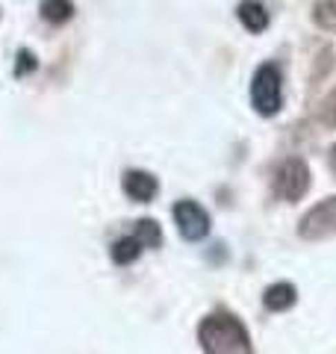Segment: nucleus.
Here are the masks:
<instances>
[{"instance_id": "12", "label": "nucleus", "mask_w": 336, "mask_h": 354, "mask_svg": "<svg viewBox=\"0 0 336 354\" xmlns=\"http://www.w3.org/2000/svg\"><path fill=\"white\" fill-rule=\"evenodd\" d=\"M312 18H316V24L336 32V0H321V3H316V9H312Z\"/></svg>"}, {"instance_id": "10", "label": "nucleus", "mask_w": 336, "mask_h": 354, "mask_svg": "<svg viewBox=\"0 0 336 354\" xmlns=\"http://www.w3.org/2000/svg\"><path fill=\"white\" fill-rule=\"evenodd\" d=\"M142 251H144V245L130 234V236H121L115 245H112V260H115L118 266H127V263H133V260H139Z\"/></svg>"}, {"instance_id": "3", "label": "nucleus", "mask_w": 336, "mask_h": 354, "mask_svg": "<svg viewBox=\"0 0 336 354\" xmlns=\"http://www.w3.org/2000/svg\"><path fill=\"white\" fill-rule=\"evenodd\" d=\"M272 189L274 195L280 198V201H301V198L307 195L310 189V169H307V162L301 160V157H289L277 165V171H274V183H272Z\"/></svg>"}, {"instance_id": "15", "label": "nucleus", "mask_w": 336, "mask_h": 354, "mask_svg": "<svg viewBox=\"0 0 336 354\" xmlns=\"http://www.w3.org/2000/svg\"><path fill=\"white\" fill-rule=\"evenodd\" d=\"M328 160H330V171L336 174V145L330 148V153H328Z\"/></svg>"}, {"instance_id": "6", "label": "nucleus", "mask_w": 336, "mask_h": 354, "mask_svg": "<svg viewBox=\"0 0 336 354\" xmlns=\"http://www.w3.org/2000/svg\"><path fill=\"white\" fill-rule=\"evenodd\" d=\"M121 186H124L127 198H133V201H139V204L153 201V195L160 192V183H156V177L148 174V171H127L124 180H121Z\"/></svg>"}, {"instance_id": "13", "label": "nucleus", "mask_w": 336, "mask_h": 354, "mask_svg": "<svg viewBox=\"0 0 336 354\" xmlns=\"http://www.w3.org/2000/svg\"><path fill=\"white\" fill-rule=\"evenodd\" d=\"M321 121L324 124H330V127H336V92L328 97V106L321 109Z\"/></svg>"}, {"instance_id": "7", "label": "nucleus", "mask_w": 336, "mask_h": 354, "mask_svg": "<svg viewBox=\"0 0 336 354\" xmlns=\"http://www.w3.org/2000/svg\"><path fill=\"white\" fill-rule=\"evenodd\" d=\"M239 21L242 27L248 32H263L268 27V12L263 3H256V0H245V3H239Z\"/></svg>"}, {"instance_id": "5", "label": "nucleus", "mask_w": 336, "mask_h": 354, "mask_svg": "<svg viewBox=\"0 0 336 354\" xmlns=\"http://www.w3.org/2000/svg\"><path fill=\"white\" fill-rule=\"evenodd\" d=\"M174 221H177V230L180 236L189 242H198L209 234V216L207 209L195 204V201H177L174 204Z\"/></svg>"}, {"instance_id": "9", "label": "nucleus", "mask_w": 336, "mask_h": 354, "mask_svg": "<svg viewBox=\"0 0 336 354\" xmlns=\"http://www.w3.org/2000/svg\"><path fill=\"white\" fill-rule=\"evenodd\" d=\"M39 12L48 24H65V21H71V15H74V3L71 0H41Z\"/></svg>"}, {"instance_id": "14", "label": "nucleus", "mask_w": 336, "mask_h": 354, "mask_svg": "<svg viewBox=\"0 0 336 354\" xmlns=\"http://www.w3.org/2000/svg\"><path fill=\"white\" fill-rule=\"evenodd\" d=\"M21 59H24V62H21V68H18V74H24L27 68H36V57H32V59H30V53H21Z\"/></svg>"}, {"instance_id": "1", "label": "nucleus", "mask_w": 336, "mask_h": 354, "mask_svg": "<svg viewBox=\"0 0 336 354\" xmlns=\"http://www.w3.org/2000/svg\"><path fill=\"white\" fill-rule=\"evenodd\" d=\"M198 342L207 354H254L245 325L230 313H212L198 325Z\"/></svg>"}, {"instance_id": "11", "label": "nucleus", "mask_w": 336, "mask_h": 354, "mask_svg": "<svg viewBox=\"0 0 336 354\" xmlns=\"http://www.w3.org/2000/svg\"><path fill=\"white\" fill-rule=\"evenodd\" d=\"M133 236H136L144 248H160L162 230H160V225H156L153 218H142V221H136V230H133Z\"/></svg>"}, {"instance_id": "4", "label": "nucleus", "mask_w": 336, "mask_h": 354, "mask_svg": "<svg viewBox=\"0 0 336 354\" xmlns=\"http://www.w3.org/2000/svg\"><path fill=\"white\" fill-rule=\"evenodd\" d=\"M298 234L304 239H324L336 234V195L307 209L304 218L298 221Z\"/></svg>"}, {"instance_id": "8", "label": "nucleus", "mask_w": 336, "mask_h": 354, "mask_svg": "<svg viewBox=\"0 0 336 354\" xmlns=\"http://www.w3.org/2000/svg\"><path fill=\"white\" fill-rule=\"evenodd\" d=\"M295 286L292 283H274V286H268L265 295H263V301L265 307L272 310V313H280V310H289L295 304Z\"/></svg>"}, {"instance_id": "2", "label": "nucleus", "mask_w": 336, "mask_h": 354, "mask_svg": "<svg viewBox=\"0 0 336 354\" xmlns=\"http://www.w3.org/2000/svg\"><path fill=\"white\" fill-rule=\"evenodd\" d=\"M251 104L260 115H274L280 109V104H283V83H280L277 65L265 62L256 68L251 80Z\"/></svg>"}]
</instances>
